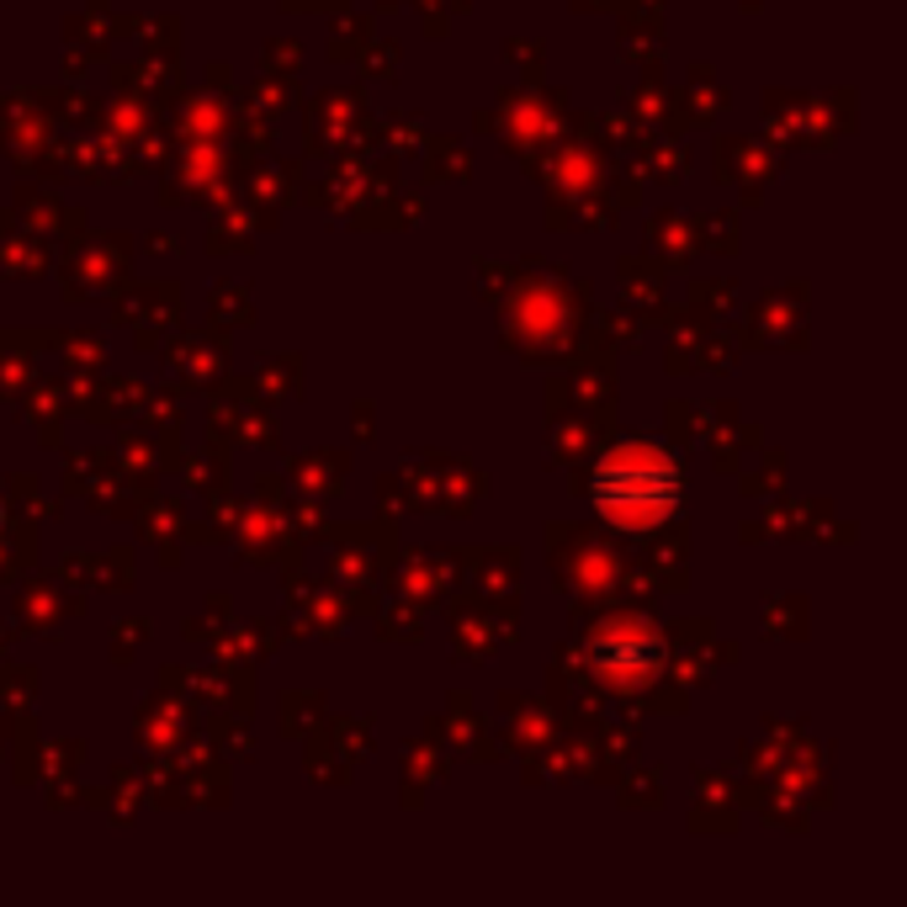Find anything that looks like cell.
Segmentation results:
<instances>
[{
    "instance_id": "1",
    "label": "cell",
    "mask_w": 907,
    "mask_h": 907,
    "mask_svg": "<svg viewBox=\"0 0 907 907\" xmlns=\"http://www.w3.org/2000/svg\"><path fill=\"white\" fill-rule=\"evenodd\" d=\"M595 505L621 531H653L679 505V467L659 446H621L595 467Z\"/></svg>"
},
{
    "instance_id": "2",
    "label": "cell",
    "mask_w": 907,
    "mask_h": 907,
    "mask_svg": "<svg viewBox=\"0 0 907 907\" xmlns=\"http://www.w3.org/2000/svg\"><path fill=\"white\" fill-rule=\"evenodd\" d=\"M0 520H5V510H0Z\"/></svg>"
}]
</instances>
